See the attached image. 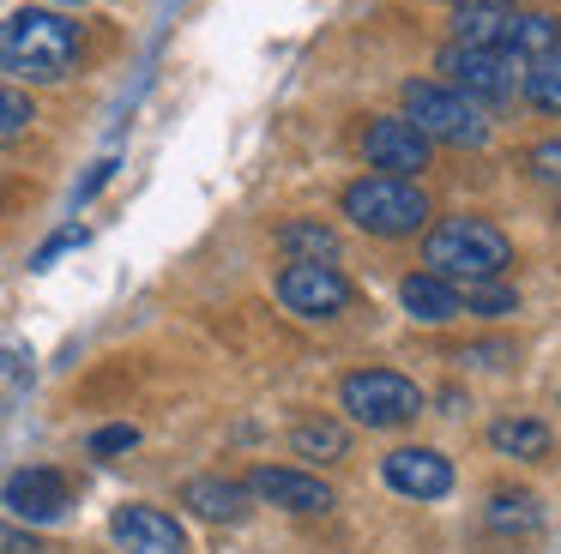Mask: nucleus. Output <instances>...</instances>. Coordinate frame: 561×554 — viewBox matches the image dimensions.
I'll return each instance as SVG.
<instances>
[{
	"label": "nucleus",
	"mask_w": 561,
	"mask_h": 554,
	"mask_svg": "<svg viewBox=\"0 0 561 554\" xmlns=\"http://www.w3.org/2000/svg\"><path fill=\"white\" fill-rule=\"evenodd\" d=\"M0 67L31 84H61L79 67V24L61 7H19L0 19Z\"/></svg>",
	"instance_id": "f257e3e1"
},
{
	"label": "nucleus",
	"mask_w": 561,
	"mask_h": 554,
	"mask_svg": "<svg viewBox=\"0 0 561 554\" xmlns=\"http://www.w3.org/2000/svg\"><path fill=\"white\" fill-rule=\"evenodd\" d=\"M423 265L447 284H495L501 272L513 265V241L501 235L489 217H447V223L428 229L423 241Z\"/></svg>",
	"instance_id": "f03ea898"
},
{
	"label": "nucleus",
	"mask_w": 561,
	"mask_h": 554,
	"mask_svg": "<svg viewBox=\"0 0 561 554\" xmlns=\"http://www.w3.org/2000/svg\"><path fill=\"white\" fill-rule=\"evenodd\" d=\"M344 217H351L363 235H380V241H404V235H416V229L428 223V193L416 187V181H404V175H363V181H351L344 187Z\"/></svg>",
	"instance_id": "7ed1b4c3"
},
{
	"label": "nucleus",
	"mask_w": 561,
	"mask_h": 554,
	"mask_svg": "<svg viewBox=\"0 0 561 554\" xmlns=\"http://www.w3.org/2000/svg\"><path fill=\"white\" fill-rule=\"evenodd\" d=\"M404 120H411L428 145H465V151H477V145L489 139L483 108H477L471 96H459L453 84H435V79L404 84Z\"/></svg>",
	"instance_id": "20e7f679"
},
{
	"label": "nucleus",
	"mask_w": 561,
	"mask_h": 554,
	"mask_svg": "<svg viewBox=\"0 0 561 554\" xmlns=\"http://www.w3.org/2000/svg\"><path fill=\"white\" fill-rule=\"evenodd\" d=\"M447 72V84L471 103H513L525 91V60H513L507 48H471V43H447L435 60Z\"/></svg>",
	"instance_id": "39448f33"
},
{
	"label": "nucleus",
	"mask_w": 561,
	"mask_h": 554,
	"mask_svg": "<svg viewBox=\"0 0 561 554\" xmlns=\"http://www.w3.org/2000/svg\"><path fill=\"white\" fill-rule=\"evenodd\" d=\"M339 404L363 428H399V422H411L423 409V392H416V380H404L392 368H356V373H344Z\"/></svg>",
	"instance_id": "423d86ee"
},
{
	"label": "nucleus",
	"mask_w": 561,
	"mask_h": 554,
	"mask_svg": "<svg viewBox=\"0 0 561 554\" xmlns=\"http://www.w3.org/2000/svg\"><path fill=\"white\" fill-rule=\"evenodd\" d=\"M351 277L339 265H314V259H290L278 277V301L296 313V320H339L351 308Z\"/></svg>",
	"instance_id": "0eeeda50"
},
{
	"label": "nucleus",
	"mask_w": 561,
	"mask_h": 554,
	"mask_svg": "<svg viewBox=\"0 0 561 554\" xmlns=\"http://www.w3.org/2000/svg\"><path fill=\"white\" fill-rule=\"evenodd\" d=\"M428 151H435V145H428L404 115H375L363 127V157H368V169H380V175L416 181L428 169Z\"/></svg>",
	"instance_id": "6e6552de"
},
{
	"label": "nucleus",
	"mask_w": 561,
	"mask_h": 554,
	"mask_svg": "<svg viewBox=\"0 0 561 554\" xmlns=\"http://www.w3.org/2000/svg\"><path fill=\"white\" fill-rule=\"evenodd\" d=\"M0 506L19 518V524H55V518H67V506H73V488H67L61 470H13L7 476V488H0Z\"/></svg>",
	"instance_id": "1a4fd4ad"
},
{
	"label": "nucleus",
	"mask_w": 561,
	"mask_h": 554,
	"mask_svg": "<svg viewBox=\"0 0 561 554\" xmlns=\"http://www.w3.org/2000/svg\"><path fill=\"white\" fill-rule=\"evenodd\" d=\"M248 500H266L278 512H296V518H314V512H332V488L308 470H290V464H260L248 476Z\"/></svg>",
	"instance_id": "9d476101"
},
{
	"label": "nucleus",
	"mask_w": 561,
	"mask_h": 554,
	"mask_svg": "<svg viewBox=\"0 0 561 554\" xmlns=\"http://www.w3.org/2000/svg\"><path fill=\"white\" fill-rule=\"evenodd\" d=\"M380 476H387V488H399L404 500H440V494L453 488V464L435 446H399V452H387Z\"/></svg>",
	"instance_id": "9b49d317"
},
{
	"label": "nucleus",
	"mask_w": 561,
	"mask_h": 554,
	"mask_svg": "<svg viewBox=\"0 0 561 554\" xmlns=\"http://www.w3.org/2000/svg\"><path fill=\"white\" fill-rule=\"evenodd\" d=\"M110 536L127 554H187V530L175 524L163 506H122L110 518Z\"/></svg>",
	"instance_id": "f8f14e48"
},
{
	"label": "nucleus",
	"mask_w": 561,
	"mask_h": 554,
	"mask_svg": "<svg viewBox=\"0 0 561 554\" xmlns=\"http://www.w3.org/2000/svg\"><path fill=\"white\" fill-rule=\"evenodd\" d=\"M495 48H507L513 60H543L561 55V19L556 12H501L495 24Z\"/></svg>",
	"instance_id": "ddd939ff"
},
{
	"label": "nucleus",
	"mask_w": 561,
	"mask_h": 554,
	"mask_svg": "<svg viewBox=\"0 0 561 554\" xmlns=\"http://www.w3.org/2000/svg\"><path fill=\"white\" fill-rule=\"evenodd\" d=\"M399 301H404V313L423 320V325H447V320H459V313H465L459 284H447V277H435V272H411L399 284Z\"/></svg>",
	"instance_id": "4468645a"
},
{
	"label": "nucleus",
	"mask_w": 561,
	"mask_h": 554,
	"mask_svg": "<svg viewBox=\"0 0 561 554\" xmlns=\"http://www.w3.org/2000/svg\"><path fill=\"white\" fill-rule=\"evenodd\" d=\"M182 506H194L199 518H211V524H236V518L248 512V488L230 476H194L182 488Z\"/></svg>",
	"instance_id": "2eb2a0df"
},
{
	"label": "nucleus",
	"mask_w": 561,
	"mask_h": 554,
	"mask_svg": "<svg viewBox=\"0 0 561 554\" xmlns=\"http://www.w3.org/2000/svg\"><path fill=\"white\" fill-rule=\"evenodd\" d=\"M278 247L290 259H314V265H339V229L314 223V217H296V223L278 229Z\"/></svg>",
	"instance_id": "dca6fc26"
},
{
	"label": "nucleus",
	"mask_w": 561,
	"mask_h": 554,
	"mask_svg": "<svg viewBox=\"0 0 561 554\" xmlns=\"http://www.w3.org/2000/svg\"><path fill=\"white\" fill-rule=\"evenodd\" d=\"M290 452L314 458V464H339V458L351 452V434H344L339 422H327V416H308V422L290 428Z\"/></svg>",
	"instance_id": "f3484780"
},
{
	"label": "nucleus",
	"mask_w": 561,
	"mask_h": 554,
	"mask_svg": "<svg viewBox=\"0 0 561 554\" xmlns=\"http://www.w3.org/2000/svg\"><path fill=\"white\" fill-rule=\"evenodd\" d=\"M489 530L495 536H537L543 530V506L537 494H489Z\"/></svg>",
	"instance_id": "a211bd4d"
},
{
	"label": "nucleus",
	"mask_w": 561,
	"mask_h": 554,
	"mask_svg": "<svg viewBox=\"0 0 561 554\" xmlns=\"http://www.w3.org/2000/svg\"><path fill=\"white\" fill-rule=\"evenodd\" d=\"M489 446H495L501 458H549V428L543 422H531V416H501L495 428H489Z\"/></svg>",
	"instance_id": "6ab92c4d"
},
{
	"label": "nucleus",
	"mask_w": 561,
	"mask_h": 554,
	"mask_svg": "<svg viewBox=\"0 0 561 554\" xmlns=\"http://www.w3.org/2000/svg\"><path fill=\"white\" fill-rule=\"evenodd\" d=\"M525 103L543 108V115H561V55H543L525 67Z\"/></svg>",
	"instance_id": "aec40b11"
},
{
	"label": "nucleus",
	"mask_w": 561,
	"mask_h": 554,
	"mask_svg": "<svg viewBox=\"0 0 561 554\" xmlns=\"http://www.w3.org/2000/svg\"><path fill=\"white\" fill-rule=\"evenodd\" d=\"M465 313H477V320H507V313H519V296H513L507 284H471L465 289Z\"/></svg>",
	"instance_id": "412c9836"
},
{
	"label": "nucleus",
	"mask_w": 561,
	"mask_h": 554,
	"mask_svg": "<svg viewBox=\"0 0 561 554\" xmlns=\"http://www.w3.org/2000/svg\"><path fill=\"white\" fill-rule=\"evenodd\" d=\"M37 120V108H31V96L25 91H13V84H0V145L7 139H19V132Z\"/></svg>",
	"instance_id": "4be33fe9"
},
{
	"label": "nucleus",
	"mask_w": 561,
	"mask_h": 554,
	"mask_svg": "<svg viewBox=\"0 0 561 554\" xmlns=\"http://www.w3.org/2000/svg\"><path fill=\"white\" fill-rule=\"evenodd\" d=\"M525 169H531L543 187H561V139H543V145H531L525 151Z\"/></svg>",
	"instance_id": "5701e85b"
},
{
	"label": "nucleus",
	"mask_w": 561,
	"mask_h": 554,
	"mask_svg": "<svg viewBox=\"0 0 561 554\" xmlns=\"http://www.w3.org/2000/svg\"><path fill=\"white\" fill-rule=\"evenodd\" d=\"M25 373H31L25 344H13V337H0V392H19V385H25Z\"/></svg>",
	"instance_id": "b1692460"
},
{
	"label": "nucleus",
	"mask_w": 561,
	"mask_h": 554,
	"mask_svg": "<svg viewBox=\"0 0 561 554\" xmlns=\"http://www.w3.org/2000/svg\"><path fill=\"white\" fill-rule=\"evenodd\" d=\"M139 446V428L134 422H115V428H98L91 434V458H115V452H134Z\"/></svg>",
	"instance_id": "393cba45"
},
{
	"label": "nucleus",
	"mask_w": 561,
	"mask_h": 554,
	"mask_svg": "<svg viewBox=\"0 0 561 554\" xmlns=\"http://www.w3.org/2000/svg\"><path fill=\"white\" fill-rule=\"evenodd\" d=\"M73 247H85V229H61V235H49V241H43V247H37V259H31V265H37V272H43V265H55V259H61V253H73Z\"/></svg>",
	"instance_id": "a878e982"
},
{
	"label": "nucleus",
	"mask_w": 561,
	"mask_h": 554,
	"mask_svg": "<svg viewBox=\"0 0 561 554\" xmlns=\"http://www.w3.org/2000/svg\"><path fill=\"white\" fill-rule=\"evenodd\" d=\"M115 175V157H103V163L98 169H91V175H85V187H79V199H91V193H98L103 187V181H110Z\"/></svg>",
	"instance_id": "bb28decb"
},
{
	"label": "nucleus",
	"mask_w": 561,
	"mask_h": 554,
	"mask_svg": "<svg viewBox=\"0 0 561 554\" xmlns=\"http://www.w3.org/2000/svg\"><path fill=\"white\" fill-rule=\"evenodd\" d=\"M513 0H453V12H507Z\"/></svg>",
	"instance_id": "cd10ccee"
},
{
	"label": "nucleus",
	"mask_w": 561,
	"mask_h": 554,
	"mask_svg": "<svg viewBox=\"0 0 561 554\" xmlns=\"http://www.w3.org/2000/svg\"><path fill=\"white\" fill-rule=\"evenodd\" d=\"M55 7H73V0H55Z\"/></svg>",
	"instance_id": "c85d7f7f"
}]
</instances>
